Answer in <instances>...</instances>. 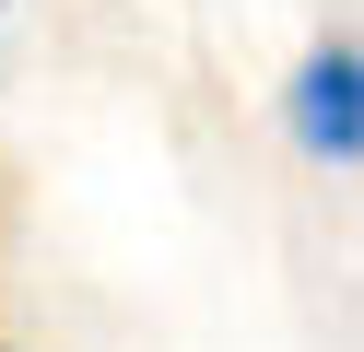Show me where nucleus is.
<instances>
[{
    "mask_svg": "<svg viewBox=\"0 0 364 352\" xmlns=\"http://www.w3.org/2000/svg\"><path fill=\"white\" fill-rule=\"evenodd\" d=\"M294 141H306L317 164H353L364 153V47L329 36L306 70H294Z\"/></svg>",
    "mask_w": 364,
    "mask_h": 352,
    "instance_id": "obj_1",
    "label": "nucleus"
}]
</instances>
